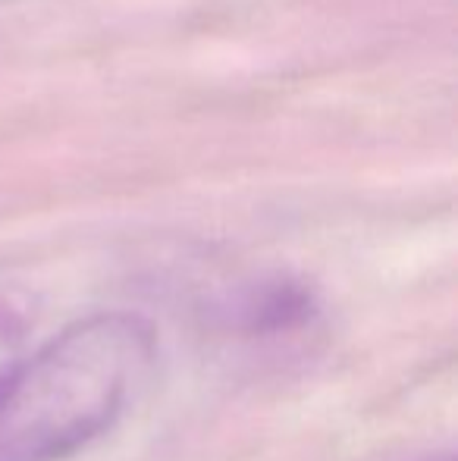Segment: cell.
Masks as SVG:
<instances>
[{"label": "cell", "mask_w": 458, "mask_h": 461, "mask_svg": "<svg viewBox=\"0 0 458 461\" xmlns=\"http://www.w3.org/2000/svg\"><path fill=\"white\" fill-rule=\"evenodd\" d=\"M232 311H236L238 330L251 336H270L308 323L318 304H314L311 289L301 285L299 279L276 276L245 289Z\"/></svg>", "instance_id": "cell-2"}, {"label": "cell", "mask_w": 458, "mask_h": 461, "mask_svg": "<svg viewBox=\"0 0 458 461\" xmlns=\"http://www.w3.org/2000/svg\"><path fill=\"white\" fill-rule=\"evenodd\" d=\"M418 461H455V458L446 452V456H427V458H418Z\"/></svg>", "instance_id": "cell-4"}, {"label": "cell", "mask_w": 458, "mask_h": 461, "mask_svg": "<svg viewBox=\"0 0 458 461\" xmlns=\"http://www.w3.org/2000/svg\"><path fill=\"white\" fill-rule=\"evenodd\" d=\"M157 358L151 323L101 311L22 358L0 395V461H60L116 424Z\"/></svg>", "instance_id": "cell-1"}, {"label": "cell", "mask_w": 458, "mask_h": 461, "mask_svg": "<svg viewBox=\"0 0 458 461\" xmlns=\"http://www.w3.org/2000/svg\"><path fill=\"white\" fill-rule=\"evenodd\" d=\"M22 342H25L22 321H19L16 311L0 302V395H4L10 376L16 374L19 361H22Z\"/></svg>", "instance_id": "cell-3"}]
</instances>
